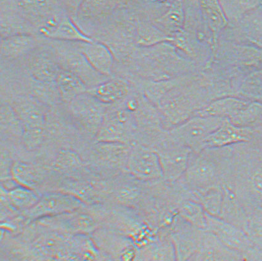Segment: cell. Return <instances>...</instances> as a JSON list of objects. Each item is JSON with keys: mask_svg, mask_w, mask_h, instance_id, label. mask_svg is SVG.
Here are the masks:
<instances>
[{"mask_svg": "<svg viewBox=\"0 0 262 261\" xmlns=\"http://www.w3.org/2000/svg\"><path fill=\"white\" fill-rule=\"evenodd\" d=\"M230 167L223 183L233 189L248 217L262 209V135L232 145Z\"/></svg>", "mask_w": 262, "mask_h": 261, "instance_id": "1", "label": "cell"}, {"mask_svg": "<svg viewBox=\"0 0 262 261\" xmlns=\"http://www.w3.org/2000/svg\"><path fill=\"white\" fill-rule=\"evenodd\" d=\"M122 61L132 64L137 79L158 82L195 73L202 68L179 52L171 43L132 47Z\"/></svg>", "mask_w": 262, "mask_h": 261, "instance_id": "2", "label": "cell"}, {"mask_svg": "<svg viewBox=\"0 0 262 261\" xmlns=\"http://www.w3.org/2000/svg\"><path fill=\"white\" fill-rule=\"evenodd\" d=\"M232 146L208 148L193 153L180 181L189 190L221 185L230 167Z\"/></svg>", "mask_w": 262, "mask_h": 261, "instance_id": "3", "label": "cell"}, {"mask_svg": "<svg viewBox=\"0 0 262 261\" xmlns=\"http://www.w3.org/2000/svg\"><path fill=\"white\" fill-rule=\"evenodd\" d=\"M10 106L22 123L24 149L35 154L46 140L47 115L50 107L29 94L16 98Z\"/></svg>", "mask_w": 262, "mask_h": 261, "instance_id": "4", "label": "cell"}, {"mask_svg": "<svg viewBox=\"0 0 262 261\" xmlns=\"http://www.w3.org/2000/svg\"><path fill=\"white\" fill-rule=\"evenodd\" d=\"M131 146L118 143L93 140L81 151L90 169L107 178L126 173Z\"/></svg>", "mask_w": 262, "mask_h": 261, "instance_id": "5", "label": "cell"}, {"mask_svg": "<svg viewBox=\"0 0 262 261\" xmlns=\"http://www.w3.org/2000/svg\"><path fill=\"white\" fill-rule=\"evenodd\" d=\"M212 64L244 79L262 67V49L220 39Z\"/></svg>", "mask_w": 262, "mask_h": 261, "instance_id": "6", "label": "cell"}, {"mask_svg": "<svg viewBox=\"0 0 262 261\" xmlns=\"http://www.w3.org/2000/svg\"><path fill=\"white\" fill-rule=\"evenodd\" d=\"M109 106L86 92L66 105V112L83 139L92 142L100 130Z\"/></svg>", "mask_w": 262, "mask_h": 261, "instance_id": "7", "label": "cell"}, {"mask_svg": "<svg viewBox=\"0 0 262 261\" xmlns=\"http://www.w3.org/2000/svg\"><path fill=\"white\" fill-rule=\"evenodd\" d=\"M138 130L133 112L121 102L110 105L96 141L132 146L137 142Z\"/></svg>", "mask_w": 262, "mask_h": 261, "instance_id": "8", "label": "cell"}, {"mask_svg": "<svg viewBox=\"0 0 262 261\" xmlns=\"http://www.w3.org/2000/svg\"><path fill=\"white\" fill-rule=\"evenodd\" d=\"M225 119L195 115L167 130V133L174 143L198 153L204 149L207 138L221 127Z\"/></svg>", "mask_w": 262, "mask_h": 261, "instance_id": "9", "label": "cell"}, {"mask_svg": "<svg viewBox=\"0 0 262 261\" xmlns=\"http://www.w3.org/2000/svg\"><path fill=\"white\" fill-rule=\"evenodd\" d=\"M160 161L165 181H179L187 169L192 152L186 147L174 143L168 136L167 130L152 147Z\"/></svg>", "mask_w": 262, "mask_h": 261, "instance_id": "10", "label": "cell"}, {"mask_svg": "<svg viewBox=\"0 0 262 261\" xmlns=\"http://www.w3.org/2000/svg\"><path fill=\"white\" fill-rule=\"evenodd\" d=\"M10 175L17 185L31 189L37 193L50 190L53 179L52 172L47 165L35 158V161L17 158L12 164Z\"/></svg>", "mask_w": 262, "mask_h": 261, "instance_id": "11", "label": "cell"}, {"mask_svg": "<svg viewBox=\"0 0 262 261\" xmlns=\"http://www.w3.org/2000/svg\"><path fill=\"white\" fill-rule=\"evenodd\" d=\"M83 203L72 195L54 191L45 193L34 206L23 212L26 221L57 217L80 209Z\"/></svg>", "mask_w": 262, "mask_h": 261, "instance_id": "12", "label": "cell"}, {"mask_svg": "<svg viewBox=\"0 0 262 261\" xmlns=\"http://www.w3.org/2000/svg\"><path fill=\"white\" fill-rule=\"evenodd\" d=\"M126 172L144 182L163 179L158 154L152 148L140 144L131 146Z\"/></svg>", "mask_w": 262, "mask_h": 261, "instance_id": "13", "label": "cell"}, {"mask_svg": "<svg viewBox=\"0 0 262 261\" xmlns=\"http://www.w3.org/2000/svg\"><path fill=\"white\" fill-rule=\"evenodd\" d=\"M220 39L262 49V5L247 13L238 22L228 25Z\"/></svg>", "mask_w": 262, "mask_h": 261, "instance_id": "14", "label": "cell"}, {"mask_svg": "<svg viewBox=\"0 0 262 261\" xmlns=\"http://www.w3.org/2000/svg\"><path fill=\"white\" fill-rule=\"evenodd\" d=\"M231 250L245 256L255 248L248 234L241 228L207 214L206 229Z\"/></svg>", "mask_w": 262, "mask_h": 261, "instance_id": "15", "label": "cell"}, {"mask_svg": "<svg viewBox=\"0 0 262 261\" xmlns=\"http://www.w3.org/2000/svg\"><path fill=\"white\" fill-rule=\"evenodd\" d=\"M75 48V50L60 49L53 50L61 68L76 75L85 84L89 89L106 82L110 78L96 72L86 61L85 57Z\"/></svg>", "mask_w": 262, "mask_h": 261, "instance_id": "16", "label": "cell"}, {"mask_svg": "<svg viewBox=\"0 0 262 261\" xmlns=\"http://www.w3.org/2000/svg\"><path fill=\"white\" fill-rule=\"evenodd\" d=\"M28 67L33 79L41 83H55L61 66L53 50L35 49L30 54Z\"/></svg>", "mask_w": 262, "mask_h": 261, "instance_id": "17", "label": "cell"}, {"mask_svg": "<svg viewBox=\"0 0 262 261\" xmlns=\"http://www.w3.org/2000/svg\"><path fill=\"white\" fill-rule=\"evenodd\" d=\"M257 134V129L237 127L225 118L221 127L207 138L204 149L222 148L249 142Z\"/></svg>", "mask_w": 262, "mask_h": 261, "instance_id": "18", "label": "cell"}, {"mask_svg": "<svg viewBox=\"0 0 262 261\" xmlns=\"http://www.w3.org/2000/svg\"><path fill=\"white\" fill-rule=\"evenodd\" d=\"M74 46L96 72L102 76H111L114 67V55L107 45L94 41L91 43L76 42Z\"/></svg>", "mask_w": 262, "mask_h": 261, "instance_id": "19", "label": "cell"}, {"mask_svg": "<svg viewBox=\"0 0 262 261\" xmlns=\"http://www.w3.org/2000/svg\"><path fill=\"white\" fill-rule=\"evenodd\" d=\"M203 22L207 31L212 35L213 41V62L216 49L222 32L227 28L229 22L224 10L218 1L200 2Z\"/></svg>", "mask_w": 262, "mask_h": 261, "instance_id": "20", "label": "cell"}, {"mask_svg": "<svg viewBox=\"0 0 262 261\" xmlns=\"http://www.w3.org/2000/svg\"><path fill=\"white\" fill-rule=\"evenodd\" d=\"M134 86L131 80L119 77L109 79L89 89L87 92L102 103L112 105L119 103L127 97Z\"/></svg>", "mask_w": 262, "mask_h": 261, "instance_id": "21", "label": "cell"}, {"mask_svg": "<svg viewBox=\"0 0 262 261\" xmlns=\"http://www.w3.org/2000/svg\"><path fill=\"white\" fill-rule=\"evenodd\" d=\"M221 186L224 199L219 218L245 231L249 218L248 213L233 189L225 183Z\"/></svg>", "mask_w": 262, "mask_h": 261, "instance_id": "22", "label": "cell"}, {"mask_svg": "<svg viewBox=\"0 0 262 261\" xmlns=\"http://www.w3.org/2000/svg\"><path fill=\"white\" fill-rule=\"evenodd\" d=\"M37 40L29 34H20L3 37L1 55L3 58L16 59L29 55L36 49Z\"/></svg>", "mask_w": 262, "mask_h": 261, "instance_id": "23", "label": "cell"}, {"mask_svg": "<svg viewBox=\"0 0 262 261\" xmlns=\"http://www.w3.org/2000/svg\"><path fill=\"white\" fill-rule=\"evenodd\" d=\"M251 101L236 97L219 98L211 102L194 116L220 117L229 120L237 115Z\"/></svg>", "mask_w": 262, "mask_h": 261, "instance_id": "24", "label": "cell"}, {"mask_svg": "<svg viewBox=\"0 0 262 261\" xmlns=\"http://www.w3.org/2000/svg\"><path fill=\"white\" fill-rule=\"evenodd\" d=\"M185 9L183 2H169L166 11L152 23L168 37L173 38L182 31L185 23Z\"/></svg>", "mask_w": 262, "mask_h": 261, "instance_id": "25", "label": "cell"}, {"mask_svg": "<svg viewBox=\"0 0 262 261\" xmlns=\"http://www.w3.org/2000/svg\"><path fill=\"white\" fill-rule=\"evenodd\" d=\"M55 83L61 101L65 105L89 90L88 87L76 75L62 68L56 77Z\"/></svg>", "mask_w": 262, "mask_h": 261, "instance_id": "26", "label": "cell"}, {"mask_svg": "<svg viewBox=\"0 0 262 261\" xmlns=\"http://www.w3.org/2000/svg\"><path fill=\"white\" fill-rule=\"evenodd\" d=\"M1 131L3 142L13 145H17L19 141L22 143V123L13 108L7 103L2 104Z\"/></svg>", "mask_w": 262, "mask_h": 261, "instance_id": "27", "label": "cell"}, {"mask_svg": "<svg viewBox=\"0 0 262 261\" xmlns=\"http://www.w3.org/2000/svg\"><path fill=\"white\" fill-rule=\"evenodd\" d=\"M189 191L191 195V200L200 203L207 214L219 217L224 199V193L221 185Z\"/></svg>", "mask_w": 262, "mask_h": 261, "instance_id": "28", "label": "cell"}, {"mask_svg": "<svg viewBox=\"0 0 262 261\" xmlns=\"http://www.w3.org/2000/svg\"><path fill=\"white\" fill-rule=\"evenodd\" d=\"M45 37L54 40L71 41L76 42H87L91 43L95 40L89 37L75 26L71 19L67 16L63 17L58 25L52 30L42 33Z\"/></svg>", "mask_w": 262, "mask_h": 261, "instance_id": "29", "label": "cell"}, {"mask_svg": "<svg viewBox=\"0 0 262 261\" xmlns=\"http://www.w3.org/2000/svg\"><path fill=\"white\" fill-rule=\"evenodd\" d=\"M2 191L5 196L2 194L5 197L12 208L23 212L31 209L40 199L36 192L23 186L16 185L8 191L2 188Z\"/></svg>", "mask_w": 262, "mask_h": 261, "instance_id": "30", "label": "cell"}, {"mask_svg": "<svg viewBox=\"0 0 262 261\" xmlns=\"http://www.w3.org/2000/svg\"><path fill=\"white\" fill-rule=\"evenodd\" d=\"M237 127L257 129L262 127V103L251 101L246 107L230 119Z\"/></svg>", "mask_w": 262, "mask_h": 261, "instance_id": "31", "label": "cell"}, {"mask_svg": "<svg viewBox=\"0 0 262 261\" xmlns=\"http://www.w3.org/2000/svg\"><path fill=\"white\" fill-rule=\"evenodd\" d=\"M237 97L262 103V67L244 78Z\"/></svg>", "mask_w": 262, "mask_h": 261, "instance_id": "32", "label": "cell"}, {"mask_svg": "<svg viewBox=\"0 0 262 261\" xmlns=\"http://www.w3.org/2000/svg\"><path fill=\"white\" fill-rule=\"evenodd\" d=\"M228 20L229 25L239 22L249 12L262 5L260 1L219 2Z\"/></svg>", "mask_w": 262, "mask_h": 261, "instance_id": "33", "label": "cell"}, {"mask_svg": "<svg viewBox=\"0 0 262 261\" xmlns=\"http://www.w3.org/2000/svg\"><path fill=\"white\" fill-rule=\"evenodd\" d=\"M180 211L183 218L192 226L197 229L206 230L207 213L200 203L190 199L183 200Z\"/></svg>", "mask_w": 262, "mask_h": 261, "instance_id": "34", "label": "cell"}, {"mask_svg": "<svg viewBox=\"0 0 262 261\" xmlns=\"http://www.w3.org/2000/svg\"><path fill=\"white\" fill-rule=\"evenodd\" d=\"M245 231L255 247L262 250V209L256 210L249 216Z\"/></svg>", "mask_w": 262, "mask_h": 261, "instance_id": "35", "label": "cell"}, {"mask_svg": "<svg viewBox=\"0 0 262 261\" xmlns=\"http://www.w3.org/2000/svg\"><path fill=\"white\" fill-rule=\"evenodd\" d=\"M243 261H262V250L254 248L244 256Z\"/></svg>", "mask_w": 262, "mask_h": 261, "instance_id": "36", "label": "cell"}, {"mask_svg": "<svg viewBox=\"0 0 262 261\" xmlns=\"http://www.w3.org/2000/svg\"><path fill=\"white\" fill-rule=\"evenodd\" d=\"M257 130L258 131V133L262 135V127L257 128Z\"/></svg>", "mask_w": 262, "mask_h": 261, "instance_id": "37", "label": "cell"}]
</instances>
